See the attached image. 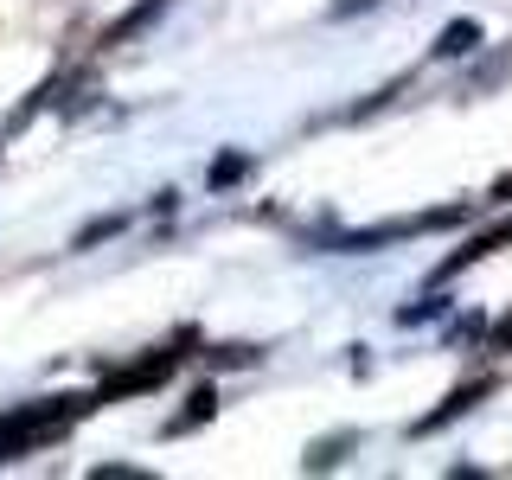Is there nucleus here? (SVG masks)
<instances>
[{
    "label": "nucleus",
    "mask_w": 512,
    "mask_h": 480,
    "mask_svg": "<svg viewBox=\"0 0 512 480\" xmlns=\"http://www.w3.org/2000/svg\"><path fill=\"white\" fill-rule=\"evenodd\" d=\"M77 410H90L84 397H52V404H26V410H7V416H0V461H13V455H32L39 442L64 436V423H71Z\"/></svg>",
    "instance_id": "f257e3e1"
},
{
    "label": "nucleus",
    "mask_w": 512,
    "mask_h": 480,
    "mask_svg": "<svg viewBox=\"0 0 512 480\" xmlns=\"http://www.w3.org/2000/svg\"><path fill=\"white\" fill-rule=\"evenodd\" d=\"M500 244H512V218H506V224H493V231H480V237H468V244H461V250H455V256H448V263L436 269V282H448L455 269L480 263V256H487V250H500Z\"/></svg>",
    "instance_id": "f03ea898"
},
{
    "label": "nucleus",
    "mask_w": 512,
    "mask_h": 480,
    "mask_svg": "<svg viewBox=\"0 0 512 480\" xmlns=\"http://www.w3.org/2000/svg\"><path fill=\"white\" fill-rule=\"evenodd\" d=\"M487 391H493V378H474V384H461V391H448V397H442V404L429 410V416H423V423H416V429H442V423H455V416L468 410V404H480V397H487Z\"/></svg>",
    "instance_id": "7ed1b4c3"
},
{
    "label": "nucleus",
    "mask_w": 512,
    "mask_h": 480,
    "mask_svg": "<svg viewBox=\"0 0 512 480\" xmlns=\"http://www.w3.org/2000/svg\"><path fill=\"white\" fill-rule=\"evenodd\" d=\"M167 372H173V352H160V359H148V365H128V372L109 378V397H116V391H154Z\"/></svg>",
    "instance_id": "20e7f679"
},
{
    "label": "nucleus",
    "mask_w": 512,
    "mask_h": 480,
    "mask_svg": "<svg viewBox=\"0 0 512 480\" xmlns=\"http://www.w3.org/2000/svg\"><path fill=\"white\" fill-rule=\"evenodd\" d=\"M474 45H480V26L474 20H455V26L436 32V58H461V52H474Z\"/></svg>",
    "instance_id": "39448f33"
},
{
    "label": "nucleus",
    "mask_w": 512,
    "mask_h": 480,
    "mask_svg": "<svg viewBox=\"0 0 512 480\" xmlns=\"http://www.w3.org/2000/svg\"><path fill=\"white\" fill-rule=\"evenodd\" d=\"M212 404H218L212 391H192V410H180V416H173V423H167V436H186V429H199L205 416H212Z\"/></svg>",
    "instance_id": "423d86ee"
},
{
    "label": "nucleus",
    "mask_w": 512,
    "mask_h": 480,
    "mask_svg": "<svg viewBox=\"0 0 512 480\" xmlns=\"http://www.w3.org/2000/svg\"><path fill=\"white\" fill-rule=\"evenodd\" d=\"M160 7H167V0H141V7H135V13H122V20H116V26H109V45H122V39H128V32H135V26H148V20H154V13H160Z\"/></svg>",
    "instance_id": "0eeeda50"
},
{
    "label": "nucleus",
    "mask_w": 512,
    "mask_h": 480,
    "mask_svg": "<svg viewBox=\"0 0 512 480\" xmlns=\"http://www.w3.org/2000/svg\"><path fill=\"white\" fill-rule=\"evenodd\" d=\"M244 167H250L244 154H218V160H212V186H231V180H244Z\"/></svg>",
    "instance_id": "6e6552de"
},
{
    "label": "nucleus",
    "mask_w": 512,
    "mask_h": 480,
    "mask_svg": "<svg viewBox=\"0 0 512 480\" xmlns=\"http://www.w3.org/2000/svg\"><path fill=\"white\" fill-rule=\"evenodd\" d=\"M493 346H512V314L500 320V327H493Z\"/></svg>",
    "instance_id": "1a4fd4ad"
},
{
    "label": "nucleus",
    "mask_w": 512,
    "mask_h": 480,
    "mask_svg": "<svg viewBox=\"0 0 512 480\" xmlns=\"http://www.w3.org/2000/svg\"><path fill=\"white\" fill-rule=\"evenodd\" d=\"M359 7H372V0H340V13H359Z\"/></svg>",
    "instance_id": "9d476101"
}]
</instances>
